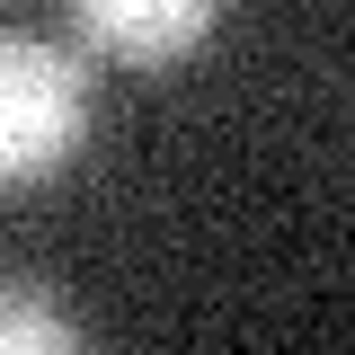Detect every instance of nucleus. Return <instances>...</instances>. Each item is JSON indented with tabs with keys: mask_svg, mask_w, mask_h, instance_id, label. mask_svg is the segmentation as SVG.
<instances>
[{
	"mask_svg": "<svg viewBox=\"0 0 355 355\" xmlns=\"http://www.w3.org/2000/svg\"><path fill=\"white\" fill-rule=\"evenodd\" d=\"M89 142V71L80 53L0 27V196L53 178Z\"/></svg>",
	"mask_w": 355,
	"mask_h": 355,
	"instance_id": "f257e3e1",
	"label": "nucleus"
},
{
	"mask_svg": "<svg viewBox=\"0 0 355 355\" xmlns=\"http://www.w3.org/2000/svg\"><path fill=\"white\" fill-rule=\"evenodd\" d=\"M214 18H222V0H71L80 53L116 62V71H178L214 36Z\"/></svg>",
	"mask_w": 355,
	"mask_h": 355,
	"instance_id": "f03ea898",
	"label": "nucleus"
},
{
	"mask_svg": "<svg viewBox=\"0 0 355 355\" xmlns=\"http://www.w3.org/2000/svg\"><path fill=\"white\" fill-rule=\"evenodd\" d=\"M80 347V320L53 302L27 275H0V355H71Z\"/></svg>",
	"mask_w": 355,
	"mask_h": 355,
	"instance_id": "7ed1b4c3",
	"label": "nucleus"
}]
</instances>
